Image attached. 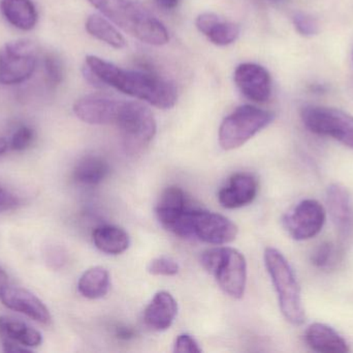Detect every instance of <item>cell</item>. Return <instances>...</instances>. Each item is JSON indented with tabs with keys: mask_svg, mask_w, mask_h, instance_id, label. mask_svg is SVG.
I'll list each match as a JSON object with an SVG mask.
<instances>
[{
	"mask_svg": "<svg viewBox=\"0 0 353 353\" xmlns=\"http://www.w3.org/2000/svg\"><path fill=\"white\" fill-rule=\"evenodd\" d=\"M85 26H86V30L89 35L108 44L111 47L122 49L126 46V41L123 35L101 15H90L87 19Z\"/></svg>",
	"mask_w": 353,
	"mask_h": 353,
	"instance_id": "d4e9b609",
	"label": "cell"
},
{
	"mask_svg": "<svg viewBox=\"0 0 353 353\" xmlns=\"http://www.w3.org/2000/svg\"><path fill=\"white\" fill-rule=\"evenodd\" d=\"M101 14L143 43L163 46L169 41V31L142 4L134 0H88Z\"/></svg>",
	"mask_w": 353,
	"mask_h": 353,
	"instance_id": "7a4b0ae2",
	"label": "cell"
},
{
	"mask_svg": "<svg viewBox=\"0 0 353 353\" xmlns=\"http://www.w3.org/2000/svg\"><path fill=\"white\" fill-rule=\"evenodd\" d=\"M115 126L119 128L124 149L130 155L142 153L157 134L152 112L138 102H123Z\"/></svg>",
	"mask_w": 353,
	"mask_h": 353,
	"instance_id": "8992f818",
	"label": "cell"
},
{
	"mask_svg": "<svg viewBox=\"0 0 353 353\" xmlns=\"http://www.w3.org/2000/svg\"><path fill=\"white\" fill-rule=\"evenodd\" d=\"M0 302L14 312L21 313L41 325H50L52 315L48 307L35 294L24 288L8 284L0 287Z\"/></svg>",
	"mask_w": 353,
	"mask_h": 353,
	"instance_id": "7c38bea8",
	"label": "cell"
},
{
	"mask_svg": "<svg viewBox=\"0 0 353 353\" xmlns=\"http://www.w3.org/2000/svg\"><path fill=\"white\" fill-rule=\"evenodd\" d=\"M123 102L108 95H85L74 104V112L79 120L86 124L115 126Z\"/></svg>",
	"mask_w": 353,
	"mask_h": 353,
	"instance_id": "8fae6325",
	"label": "cell"
},
{
	"mask_svg": "<svg viewBox=\"0 0 353 353\" xmlns=\"http://www.w3.org/2000/svg\"><path fill=\"white\" fill-rule=\"evenodd\" d=\"M334 256V247L330 242L321 245L312 255V263L317 267H325L331 263Z\"/></svg>",
	"mask_w": 353,
	"mask_h": 353,
	"instance_id": "f546056e",
	"label": "cell"
},
{
	"mask_svg": "<svg viewBox=\"0 0 353 353\" xmlns=\"http://www.w3.org/2000/svg\"><path fill=\"white\" fill-rule=\"evenodd\" d=\"M116 336H117L119 339L130 340L134 338V332L132 331V329H130V327H120L116 330Z\"/></svg>",
	"mask_w": 353,
	"mask_h": 353,
	"instance_id": "836d02e7",
	"label": "cell"
},
{
	"mask_svg": "<svg viewBox=\"0 0 353 353\" xmlns=\"http://www.w3.org/2000/svg\"><path fill=\"white\" fill-rule=\"evenodd\" d=\"M325 220V207L314 199H306L284 216L283 226L294 240H307L319 234Z\"/></svg>",
	"mask_w": 353,
	"mask_h": 353,
	"instance_id": "9c48e42d",
	"label": "cell"
},
{
	"mask_svg": "<svg viewBox=\"0 0 353 353\" xmlns=\"http://www.w3.org/2000/svg\"><path fill=\"white\" fill-rule=\"evenodd\" d=\"M265 265L277 292L280 310L288 323L302 325L306 321L298 280L285 257L275 248L265 251Z\"/></svg>",
	"mask_w": 353,
	"mask_h": 353,
	"instance_id": "3957f363",
	"label": "cell"
},
{
	"mask_svg": "<svg viewBox=\"0 0 353 353\" xmlns=\"http://www.w3.org/2000/svg\"><path fill=\"white\" fill-rule=\"evenodd\" d=\"M78 289L88 300L103 298L110 289L109 271L103 267L87 269L79 280Z\"/></svg>",
	"mask_w": 353,
	"mask_h": 353,
	"instance_id": "cb8c5ba5",
	"label": "cell"
},
{
	"mask_svg": "<svg viewBox=\"0 0 353 353\" xmlns=\"http://www.w3.org/2000/svg\"><path fill=\"white\" fill-rule=\"evenodd\" d=\"M2 15L21 30H31L37 23V10L31 0H0Z\"/></svg>",
	"mask_w": 353,
	"mask_h": 353,
	"instance_id": "44dd1931",
	"label": "cell"
},
{
	"mask_svg": "<svg viewBox=\"0 0 353 353\" xmlns=\"http://www.w3.org/2000/svg\"><path fill=\"white\" fill-rule=\"evenodd\" d=\"M304 126L311 133L330 137L353 149V116L336 108L305 106L301 111Z\"/></svg>",
	"mask_w": 353,
	"mask_h": 353,
	"instance_id": "52a82bcc",
	"label": "cell"
},
{
	"mask_svg": "<svg viewBox=\"0 0 353 353\" xmlns=\"http://www.w3.org/2000/svg\"><path fill=\"white\" fill-rule=\"evenodd\" d=\"M327 204L330 217L341 236H347L353 226L352 199L345 187L331 184L327 190Z\"/></svg>",
	"mask_w": 353,
	"mask_h": 353,
	"instance_id": "9a60e30c",
	"label": "cell"
},
{
	"mask_svg": "<svg viewBox=\"0 0 353 353\" xmlns=\"http://www.w3.org/2000/svg\"><path fill=\"white\" fill-rule=\"evenodd\" d=\"M259 193V182L249 173H236L219 191L218 200L228 209H240L253 202Z\"/></svg>",
	"mask_w": 353,
	"mask_h": 353,
	"instance_id": "5bb4252c",
	"label": "cell"
},
{
	"mask_svg": "<svg viewBox=\"0 0 353 353\" xmlns=\"http://www.w3.org/2000/svg\"><path fill=\"white\" fill-rule=\"evenodd\" d=\"M2 347L6 352H30L28 348L8 340H2Z\"/></svg>",
	"mask_w": 353,
	"mask_h": 353,
	"instance_id": "d6a6232c",
	"label": "cell"
},
{
	"mask_svg": "<svg viewBox=\"0 0 353 353\" xmlns=\"http://www.w3.org/2000/svg\"><path fill=\"white\" fill-rule=\"evenodd\" d=\"M92 238L95 247L109 255L122 254L130 244L128 232L114 225L99 226L93 231Z\"/></svg>",
	"mask_w": 353,
	"mask_h": 353,
	"instance_id": "7402d4cb",
	"label": "cell"
},
{
	"mask_svg": "<svg viewBox=\"0 0 353 353\" xmlns=\"http://www.w3.org/2000/svg\"><path fill=\"white\" fill-rule=\"evenodd\" d=\"M83 75L93 86L109 85L159 109H171L178 99L176 85L171 81L149 73L124 70L97 56L85 58Z\"/></svg>",
	"mask_w": 353,
	"mask_h": 353,
	"instance_id": "6da1fadb",
	"label": "cell"
},
{
	"mask_svg": "<svg viewBox=\"0 0 353 353\" xmlns=\"http://www.w3.org/2000/svg\"><path fill=\"white\" fill-rule=\"evenodd\" d=\"M110 166L108 162L97 155H87L77 164L74 169V180L84 186H97L108 178Z\"/></svg>",
	"mask_w": 353,
	"mask_h": 353,
	"instance_id": "603a6c76",
	"label": "cell"
},
{
	"mask_svg": "<svg viewBox=\"0 0 353 353\" xmlns=\"http://www.w3.org/2000/svg\"><path fill=\"white\" fill-rule=\"evenodd\" d=\"M19 204V199L8 191L0 188V211H10Z\"/></svg>",
	"mask_w": 353,
	"mask_h": 353,
	"instance_id": "1f68e13d",
	"label": "cell"
},
{
	"mask_svg": "<svg viewBox=\"0 0 353 353\" xmlns=\"http://www.w3.org/2000/svg\"><path fill=\"white\" fill-rule=\"evenodd\" d=\"M195 25L203 35L217 46H228L234 43L240 35V27L236 23L224 20L214 12L199 15Z\"/></svg>",
	"mask_w": 353,
	"mask_h": 353,
	"instance_id": "e0dca14e",
	"label": "cell"
},
{
	"mask_svg": "<svg viewBox=\"0 0 353 353\" xmlns=\"http://www.w3.org/2000/svg\"><path fill=\"white\" fill-rule=\"evenodd\" d=\"M180 0H157V3L165 10H173L178 6Z\"/></svg>",
	"mask_w": 353,
	"mask_h": 353,
	"instance_id": "e575fe53",
	"label": "cell"
},
{
	"mask_svg": "<svg viewBox=\"0 0 353 353\" xmlns=\"http://www.w3.org/2000/svg\"><path fill=\"white\" fill-rule=\"evenodd\" d=\"M203 269L215 277L218 285L230 298H242L247 282V263L244 255L236 249L222 247L210 249L201 254Z\"/></svg>",
	"mask_w": 353,
	"mask_h": 353,
	"instance_id": "277c9868",
	"label": "cell"
},
{
	"mask_svg": "<svg viewBox=\"0 0 353 353\" xmlns=\"http://www.w3.org/2000/svg\"><path fill=\"white\" fill-rule=\"evenodd\" d=\"M149 274L153 276H165V277H173L176 276L179 271V265L175 259L171 257L161 256L153 259L149 263Z\"/></svg>",
	"mask_w": 353,
	"mask_h": 353,
	"instance_id": "4316f807",
	"label": "cell"
},
{
	"mask_svg": "<svg viewBox=\"0 0 353 353\" xmlns=\"http://www.w3.org/2000/svg\"><path fill=\"white\" fill-rule=\"evenodd\" d=\"M294 27L299 33L305 37H312L319 32L316 20L304 12H296L292 17Z\"/></svg>",
	"mask_w": 353,
	"mask_h": 353,
	"instance_id": "83f0119b",
	"label": "cell"
},
{
	"mask_svg": "<svg viewBox=\"0 0 353 353\" xmlns=\"http://www.w3.org/2000/svg\"><path fill=\"white\" fill-rule=\"evenodd\" d=\"M174 352L178 353H199L201 348L194 338L189 335H181L176 338Z\"/></svg>",
	"mask_w": 353,
	"mask_h": 353,
	"instance_id": "4dcf8cb0",
	"label": "cell"
},
{
	"mask_svg": "<svg viewBox=\"0 0 353 353\" xmlns=\"http://www.w3.org/2000/svg\"><path fill=\"white\" fill-rule=\"evenodd\" d=\"M190 207L187 202L186 195L178 187L165 189L157 205V216L163 227L173 232L184 213Z\"/></svg>",
	"mask_w": 353,
	"mask_h": 353,
	"instance_id": "ac0fdd59",
	"label": "cell"
},
{
	"mask_svg": "<svg viewBox=\"0 0 353 353\" xmlns=\"http://www.w3.org/2000/svg\"><path fill=\"white\" fill-rule=\"evenodd\" d=\"M34 139V132L29 126H23L19 128L12 135L10 140V149L14 151H23L30 146Z\"/></svg>",
	"mask_w": 353,
	"mask_h": 353,
	"instance_id": "f1b7e54d",
	"label": "cell"
},
{
	"mask_svg": "<svg viewBox=\"0 0 353 353\" xmlns=\"http://www.w3.org/2000/svg\"><path fill=\"white\" fill-rule=\"evenodd\" d=\"M45 73L48 83L51 86H58L63 81V64L55 54H47L45 57Z\"/></svg>",
	"mask_w": 353,
	"mask_h": 353,
	"instance_id": "484cf974",
	"label": "cell"
},
{
	"mask_svg": "<svg viewBox=\"0 0 353 353\" xmlns=\"http://www.w3.org/2000/svg\"><path fill=\"white\" fill-rule=\"evenodd\" d=\"M37 64V47L27 39L10 41L0 48V84H20L28 80Z\"/></svg>",
	"mask_w": 353,
	"mask_h": 353,
	"instance_id": "ba28073f",
	"label": "cell"
},
{
	"mask_svg": "<svg viewBox=\"0 0 353 353\" xmlns=\"http://www.w3.org/2000/svg\"><path fill=\"white\" fill-rule=\"evenodd\" d=\"M178 313V304L171 294L159 292L145 309L144 321L149 329L167 331L172 327Z\"/></svg>",
	"mask_w": 353,
	"mask_h": 353,
	"instance_id": "2e32d148",
	"label": "cell"
},
{
	"mask_svg": "<svg viewBox=\"0 0 353 353\" xmlns=\"http://www.w3.org/2000/svg\"><path fill=\"white\" fill-rule=\"evenodd\" d=\"M0 337L27 348L39 347L43 343V336L37 330L10 316H0Z\"/></svg>",
	"mask_w": 353,
	"mask_h": 353,
	"instance_id": "ffe728a7",
	"label": "cell"
},
{
	"mask_svg": "<svg viewBox=\"0 0 353 353\" xmlns=\"http://www.w3.org/2000/svg\"><path fill=\"white\" fill-rule=\"evenodd\" d=\"M273 120L272 112L252 105L240 106L226 116L220 126V146L225 151L239 149Z\"/></svg>",
	"mask_w": 353,
	"mask_h": 353,
	"instance_id": "5b68a950",
	"label": "cell"
},
{
	"mask_svg": "<svg viewBox=\"0 0 353 353\" xmlns=\"http://www.w3.org/2000/svg\"><path fill=\"white\" fill-rule=\"evenodd\" d=\"M307 345L316 352L346 353L350 352V346L344 338L333 327L323 323H312L305 332Z\"/></svg>",
	"mask_w": 353,
	"mask_h": 353,
	"instance_id": "d6986e66",
	"label": "cell"
},
{
	"mask_svg": "<svg viewBox=\"0 0 353 353\" xmlns=\"http://www.w3.org/2000/svg\"><path fill=\"white\" fill-rule=\"evenodd\" d=\"M191 238L210 245L230 244L238 236V226L230 219L211 211L193 209L189 217Z\"/></svg>",
	"mask_w": 353,
	"mask_h": 353,
	"instance_id": "30bf717a",
	"label": "cell"
},
{
	"mask_svg": "<svg viewBox=\"0 0 353 353\" xmlns=\"http://www.w3.org/2000/svg\"><path fill=\"white\" fill-rule=\"evenodd\" d=\"M8 149V142L4 139L0 138V155L6 153Z\"/></svg>",
	"mask_w": 353,
	"mask_h": 353,
	"instance_id": "8d00e7d4",
	"label": "cell"
},
{
	"mask_svg": "<svg viewBox=\"0 0 353 353\" xmlns=\"http://www.w3.org/2000/svg\"><path fill=\"white\" fill-rule=\"evenodd\" d=\"M234 79L246 99L255 103H265L271 97V76L263 66L245 62L236 68Z\"/></svg>",
	"mask_w": 353,
	"mask_h": 353,
	"instance_id": "4fadbf2b",
	"label": "cell"
},
{
	"mask_svg": "<svg viewBox=\"0 0 353 353\" xmlns=\"http://www.w3.org/2000/svg\"><path fill=\"white\" fill-rule=\"evenodd\" d=\"M8 283V276L3 269L0 267V287Z\"/></svg>",
	"mask_w": 353,
	"mask_h": 353,
	"instance_id": "d590c367",
	"label": "cell"
}]
</instances>
